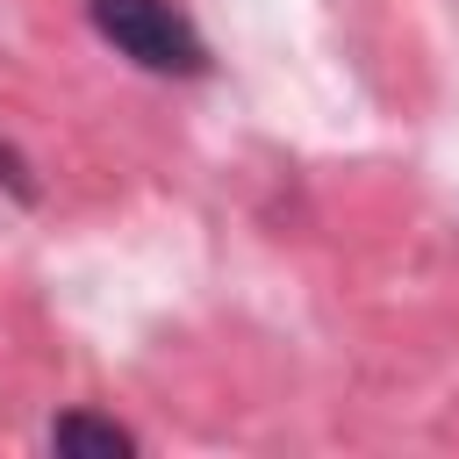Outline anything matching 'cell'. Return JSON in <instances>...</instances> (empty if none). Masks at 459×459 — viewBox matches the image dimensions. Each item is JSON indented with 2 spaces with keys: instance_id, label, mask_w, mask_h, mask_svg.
I'll return each mask as SVG.
<instances>
[{
  "instance_id": "obj_1",
  "label": "cell",
  "mask_w": 459,
  "mask_h": 459,
  "mask_svg": "<svg viewBox=\"0 0 459 459\" xmlns=\"http://www.w3.org/2000/svg\"><path fill=\"white\" fill-rule=\"evenodd\" d=\"M86 14H93V29H100L122 57H136L143 72H179V79L208 72V43H201V29H194L172 0H86Z\"/></svg>"
},
{
  "instance_id": "obj_2",
  "label": "cell",
  "mask_w": 459,
  "mask_h": 459,
  "mask_svg": "<svg viewBox=\"0 0 459 459\" xmlns=\"http://www.w3.org/2000/svg\"><path fill=\"white\" fill-rule=\"evenodd\" d=\"M50 445H57V452H100V459L136 452V437H129L115 416H86V409H79V416H57V423H50Z\"/></svg>"
}]
</instances>
